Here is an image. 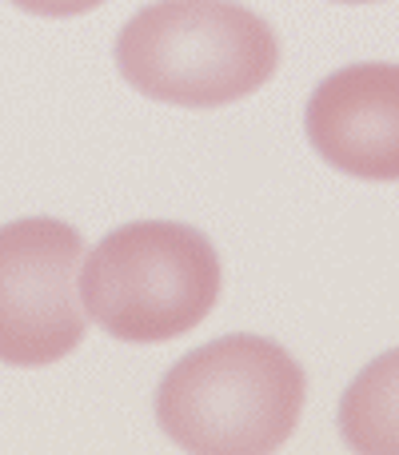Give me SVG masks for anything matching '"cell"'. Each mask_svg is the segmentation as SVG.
Masks as SVG:
<instances>
[{
	"mask_svg": "<svg viewBox=\"0 0 399 455\" xmlns=\"http://www.w3.org/2000/svg\"><path fill=\"white\" fill-rule=\"evenodd\" d=\"M307 376L264 336H219L168 368L156 387V424L196 455L280 451L299 424Z\"/></svg>",
	"mask_w": 399,
	"mask_h": 455,
	"instance_id": "1",
	"label": "cell"
},
{
	"mask_svg": "<svg viewBox=\"0 0 399 455\" xmlns=\"http://www.w3.org/2000/svg\"><path fill=\"white\" fill-rule=\"evenodd\" d=\"M219 283V251L203 232L176 220H132L92 248L80 299L112 339L168 344L208 320Z\"/></svg>",
	"mask_w": 399,
	"mask_h": 455,
	"instance_id": "3",
	"label": "cell"
},
{
	"mask_svg": "<svg viewBox=\"0 0 399 455\" xmlns=\"http://www.w3.org/2000/svg\"><path fill=\"white\" fill-rule=\"evenodd\" d=\"M128 88L176 108H224L280 68L272 24L235 0H156L116 36Z\"/></svg>",
	"mask_w": 399,
	"mask_h": 455,
	"instance_id": "2",
	"label": "cell"
},
{
	"mask_svg": "<svg viewBox=\"0 0 399 455\" xmlns=\"http://www.w3.org/2000/svg\"><path fill=\"white\" fill-rule=\"evenodd\" d=\"M339 435L360 455H399V347L371 360L347 384Z\"/></svg>",
	"mask_w": 399,
	"mask_h": 455,
	"instance_id": "6",
	"label": "cell"
},
{
	"mask_svg": "<svg viewBox=\"0 0 399 455\" xmlns=\"http://www.w3.org/2000/svg\"><path fill=\"white\" fill-rule=\"evenodd\" d=\"M20 12L32 16H52V20H64V16H84L92 8H100L104 0H12Z\"/></svg>",
	"mask_w": 399,
	"mask_h": 455,
	"instance_id": "7",
	"label": "cell"
},
{
	"mask_svg": "<svg viewBox=\"0 0 399 455\" xmlns=\"http://www.w3.org/2000/svg\"><path fill=\"white\" fill-rule=\"evenodd\" d=\"M336 4H376V0H336Z\"/></svg>",
	"mask_w": 399,
	"mask_h": 455,
	"instance_id": "8",
	"label": "cell"
},
{
	"mask_svg": "<svg viewBox=\"0 0 399 455\" xmlns=\"http://www.w3.org/2000/svg\"><path fill=\"white\" fill-rule=\"evenodd\" d=\"M84 235L56 216L0 224V363L48 368L84 344Z\"/></svg>",
	"mask_w": 399,
	"mask_h": 455,
	"instance_id": "4",
	"label": "cell"
},
{
	"mask_svg": "<svg viewBox=\"0 0 399 455\" xmlns=\"http://www.w3.org/2000/svg\"><path fill=\"white\" fill-rule=\"evenodd\" d=\"M304 128L336 172L371 184L399 180V64L363 60L323 76Z\"/></svg>",
	"mask_w": 399,
	"mask_h": 455,
	"instance_id": "5",
	"label": "cell"
}]
</instances>
